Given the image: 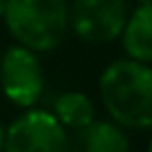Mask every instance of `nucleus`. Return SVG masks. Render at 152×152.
I'll return each mask as SVG.
<instances>
[{
	"mask_svg": "<svg viewBox=\"0 0 152 152\" xmlns=\"http://www.w3.org/2000/svg\"><path fill=\"white\" fill-rule=\"evenodd\" d=\"M101 99L116 123L150 128L152 123V72L145 63L116 61L101 74Z\"/></svg>",
	"mask_w": 152,
	"mask_h": 152,
	"instance_id": "f257e3e1",
	"label": "nucleus"
},
{
	"mask_svg": "<svg viewBox=\"0 0 152 152\" xmlns=\"http://www.w3.org/2000/svg\"><path fill=\"white\" fill-rule=\"evenodd\" d=\"M2 16L14 38L31 52L58 47L69 23L65 0H7Z\"/></svg>",
	"mask_w": 152,
	"mask_h": 152,
	"instance_id": "f03ea898",
	"label": "nucleus"
},
{
	"mask_svg": "<svg viewBox=\"0 0 152 152\" xmlns=\"http://www.w3.org/2000/svg\"><path fill=\"white\" fill-rule=\"evenodd\" d=\"M58 119L43 110L23 114L5 132L2 152H69V141Z\"/></svg>",
	"mask_w": 152,
	"mask_h": 152,
	"instance_id": "7ed1b4c3",
	"label": "nucleus"
},
{
	"mask_svg": "<svg viewBox=\"0 0 152 152\" xmlns=\"http://www.w3.org/2000/svg\"><path fill=\"white\" fill-rule=\"evenodd\" d=\"M125 18V0H74L69 9L74 34L94 45L112 43L123 31Z\"/></svg>",
	"mask_w": 152,
	"mask_h": 152,
	"instance_id": "20e7f679",
	"label": "nucleus"
},
{
	"mask_svg": "<svg viewBox=\"0 0 152 152\" xmlns=\"http://www.w3.org/2000/svg\"><path fill=\"white\" fill-rule=\"evenodd\" d=\"M0 85L9 101L29 107L43 92V69L27 47H9L0 58Z\"/></svg>",
	"mask_w": 152,
	"mask_h": 152,
	"instance_id": "39448f33",
	"label": "nucleus"
},
{
	"mask_svg": "<svg viewBox=\"0 0 152 152\" xmlns=\"http://www.w3.org/2000/svg\"><path fill=\"white\" fill-rule=\"evenodd\" d=\"M67 141L69 152H130L128 137L110 121H90Z\"/></svg>",
	"mask_w": 152,
	"mask_h": 152,
	"instance_id": "423d86ee",
	"label": "nucleus"
},
{
	"mask_svg": "<svg viewBox=\"0 0 152 152\" xmlns=\"http://www.w3.org/2000/svg\"><path fill=\"white\" fill-rule=\"evenodd\" d=\"M123 45L132 61L150 63L152 58V5H141L123 25Z\"/></svg>",
	"mask_w": 152,
	"mask_h": 152,
	"instance_id": "0eeeda50",
	"label": "nucleus"
},
{
	"mask_svg": "<svg viewBox=\"0 0 152 152\" xmlns=\"http://www.w3.org/2000/svg\"><path fill=\"white\" fill-rule=\"evenodd\" d=\"M54 116L58 119L61 125L78 130L83 125H87L90 121H94V103L90 101L87 94L67 92V94L56 99V103H54Z\"/></svg>",
	"mask_w": 152,
	"mask_h": 152,
	"instance_id": "6e6552de",
	"label": "nucleus"
},
{
	"mask_svg": "<svg viewBox=\"0 0 152 152\" xmlns=\"http://www.w3.org/2000/svg\"><path fill=\"white\" fill-rule=\"evenodd\" d=\"M2 141H5V128L0 125V152H2Z\"/></svg>",
	"mask_w": 152,
	"mask_h": 152,
	"instance_id": "1a4fd4ad",
	"label": "nucleus"
},
{
	"mask_svg": "<svg viewBox=\"0 0 152 152\" xmlns=\"http://www.w3.org/2000/svg\"><path fill=\"white\" fill-rule=\"evenodd\" d=\"M5 2L7 0H0V16H2V11H5Z\"/></svg>",
	"mask_w": 152,
	"mask_h": 152,
	"instance_id": "9d476101",
	"label": "nucleus"
},
{
	"mask_svg": "<svg viewBox=\"0 0 152 152\" xmlns=\"http://www.w3.org/2000/svg\"><path fill=\"white\" fill-rule=\"evenodd\" d=\"M141 5H152V0H139Z\"/></svg>",
	"mask_w": 152,
	"mask_h": 152,
	"instance_id": "9b49d317",
	"label": "nucleus"
}]
</instances>
